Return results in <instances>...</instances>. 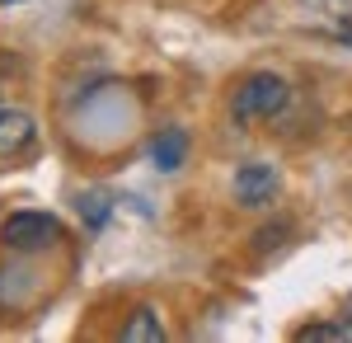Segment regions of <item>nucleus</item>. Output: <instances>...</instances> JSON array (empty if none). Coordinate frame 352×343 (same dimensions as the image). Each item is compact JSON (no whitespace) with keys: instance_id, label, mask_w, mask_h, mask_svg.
I'll return each mask as SVG.
<instances>
[{"instance_id":"nucleus-3","label":"nucleus","mask_w":352,"mask_h":343,"mask_svg":"<svg viewBox=\"0 0 352 343\" xmlns=\"http://www.w3.org/2000/svg\"><path fill=\"white\" fill-rule=\"evenodd\" d=\"M230 188H235L240 207H268L272 198H277V169H272L268 160H249V165L235 169Z\"/></svg>"},{"instance_id":"nucleus-10","label":"nucleus","mask_w":352,"mask_h":343,"mask_svg":"<svg viewBox=\"0 0 352 343\" xmlns=\"http://www.w3.org/2000/svg\"><path fill=\"white\" fill-rule=\"evenodd\" d=\"M0 5H19V0H0Z\"/></svg>"},{"instance_id":"nucleus-5","label":"nucleus","mask_w":352,"mask_h":343,"mask_svg":"<svg viewBox=\"0 0 352 343\" xmlns=\"http://www.w3.org/2000/svg\"><path fill=\"white\" fill-rule=\"evenodd\" d=\"M151 160H155V169L174 174V169L188 160V132H184V127H164V132H155V141H151Z\"/></svg>"},{"instance_id":"nucleus-2","label":"nucleus","mask_w":352,"mask_h":343,"mask_svg":"<svg viewBox=\"0 0 352 343\" xmlns=\"http://www.w3.org/2000/svg\"><path fill=\"white\" fill-rule=\"evenodd\" d=\"M0 240L10 249H43V245L61 240V221H56L52 211H14V216H5Z\"/></svg>"},{"instance_id":"nucleus-4","label":"nucleus","mask_w":352,"mask_h":343,"mask_svg":"<svg viewBox=\"0 0 352 343\" xmlns=\"http://www.w3.org/2000/svg\"><path fill=\"white\" fill-rule=\"evenodd\" d=\"M33 136H38V127H33V118L24 108L0 104V160H14L19 151H28Z\"/></svg>"},{"instance_id":"nucleus-7","label":"nucleus","mask_w":352,"mask_h":343,"mask_svg":"<svg viewBox=\"0 0 352 343\" xmlns=\"http://www.w3.org/2000/svg\"><path fill=\"white\" fill-rule=\"evenodd\" d=\"M287 240H292V221H268V226L254 231V254L258 259H272L277 249H287Z\"/></svg>"},{"instance_id":"nucleus-9","label":"nucleus","mask_w":352,"mask_h":343,"mask_svg":"<svg viewBox=\"0 0 352 343\" xmlns=\"http://www.w3.org/2000/svg\"><path fill=\"white\" fill-rule=\"evenodd\" d=\"M85 216H89V226H104V216H109V198L104 193H85Z\"/></svg>"},{"instance_id":"nucleus-6","label":"nucleus","mask_w":352,"mask_h":343,"mask_svg":"<svg viewBox=\"0 0 352 343\" xmlns=\"http://www.w3.org/2000/svg\"><path fill=\"white\" fill-rule=\"evenodd\" d=\"M155 339H164L160 315L151 306H136L132 315H127V324H122V343H155Z\"/></svg>"},{"instance_id":"nucleus-11","label":"nucleus","mask_w":352,"mask_h":343,"mask_svg":"<svg viewBox=\"0 0 352 343\" xmlns=\"http://www.w3.org/2000/svg\"><path fill=\"white\" fill-rule=\"evenodd\" d=\"M348 339H352V320H348Z\"/></svg>"},{"instance_id":"nucleus-1","label":"nucleus","mask_w":352,"mask_h":343,"mask_svg":"<svg viewBox=\"0 0 352 343\" xmlns=\"http://www.w3.org/2000/svg\"><path fill=\"white\" fill-rule=\"evenodd\" d=\"M292 99V85L282 76H272V71H254V76H244L235 85V99H230V113L240 118V123H268L277 118L282 108Z\"/></svg>"},{"instance_id":"nucleus-8","label":"nucleus","mask_w":352,"mask_h":343,"mask_svg":"<svg viewBox=\"0 0 352 343\" xmlns=\"http://www.w3.org/2000/svg\"><path fill=\"white\" fill-rule=\"evenodd\" d=\"M296 339L300 343H305V339H348V324H305Z\"/></svg>"}]
</instances>
